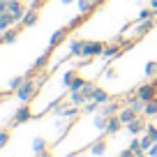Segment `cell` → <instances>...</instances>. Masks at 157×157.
<instances>
[{
  "label": "cell",
  "mask_w": 157,
  "mask_h": 157,
  "mask_svg": "<svg viewBox=\"0 0 157 157\" xmlns=\"http://www.w3.org/2000/svg\"><path fill=\"white\" fill-rule=\"evenodd\" d=\"M42 86V76L37 78V81H33V74H25V81L19 86V88L14 90V97L19 99L21 104H25V102H30V97H33V93Z\"/></svg>",
  "instance_id": "6da1fadb"
},
{
  "label": "cell",
  "mask_w": 157,
  "mask_h": 157,
  "mask_svg": "<svg viewBox=\"0 0 157 157\" xmlns=\"http://www.w3.org/2000/svg\"><path fill=\"white\" fill-rule=\"evenodd\" d=\"M104 46L102 42H83V51H81V56L83 58H95V56H102L104 53Z\"/></svg>",
  "instance_id": "7a4b0ae2"
},
{
  "label": "cell",
  "mask_w": 157,
  "mask_h": 157,
  "mask_svg": "<svg viewBox=\"0 0 157 157\" xmlns=\"http://www.w3.org/2000/svg\"><path fill=\"white\" fill-rule=\"evenodd\" d=\"M136 95L143 99V102H150V99H157V83H143L136 88Z\"/></svg>",
  "instance_id": "3957f363"
},
{
  "label": "cell",
  "mask_w": 157,
  "mask_h": 157,
  "mask_svg": "<svg viewBox=\"0 0 157 157\" xmlns=\"http://www.w3.org/2000/svg\"><path fill=\"white\" fill-rule=\"evenodd\" d=\"M65 86H67L69 90H81L83 88V78H78V74H76V69H69L67 74H65V81H63Z\"/></svg>",
  "instance_id": "277c9868"
},
{
  "label": "cell",
  "mask_w": 157,
  "mask_h": 157,
  "mask_svg": "<svg viewBox=\"0 0 157 157\" xmlns=\"http://www.w3.org/2000/svg\"><path fill=\"white\" fill-rule=\"evenodd\" d=\"M30 118H33V109L30 106H21V109H16V113H14V120H12V125H23V123H28Z\"/></svg>",
  "instance_id": "5b68a950"
},
{
  "label": "cell",
  "mask_w": 157,
  "mask_h": 157,
  "mask_svg": "<svg viewBox=\"0 0 157 157\" xmlns=\"http://www.w3.org/2000/svg\"><path fill=\"white\" fill-rule=\"evenodd\" d=\"M7 12H12V14L16 16V23H19V21L25 16V12H28V10H25V5L21 2V0H10V5H7Z\"/></svg>",
  "instance_id": "8992f818"
},
{
  "label": "cell",
  "mask_w": 157,
  "mask_h": 157,
  "mask_svg": "<svg viewBox=\"0 0 157 157\" xmlns=\"http://www.w3.org/2000/svg\"><path fill=\"white\" fill-rule=\"evenodd\" d=\"M23 28H25L23 23H21V25H16V28H7L5 33H2V44H12V42H16Z\"/></svg>",
  "instance_id": "52a82bcc"
},
{
  "label": "cell",
  "mask_w": 157,
  "mask_h": 157,
  "mask_svg": "<svg viewBox=\"0 0 157 157\" xmlns=\"http://www.w3.org/2000/svg\"><path fill=\"white\" fill-rule=\"evenodd\" d=\"M67 33H69L67 28H60V30H56V33L51 35V39H49V49H46V51L51 53V51H53L56 46H60V42H63V39L67 37Z\"/></svg>",
  "instance_id": "ba28073f"
},
{
  "label": "cell",
  "mask_w": 157,
  "mask_h": 157,
  "mask_svg": "<svg viewBox=\"0 0 157 157\" xmlns=\"http://www.w3.org/2000/svg\"><path fill=\"white\" fill-rule=\"evenodd\" d=\"M118 118H120V120H123V125H125V127H127V125L132 123V120H136V118H139V113L134 111L132 106H127V104H125V109H120V113H118Z\"/></svg>",
  "instance_id": "9c48e42d"
},
{
  "label": "cell",
  "mask_w": 157,
  "mask_h": 157,
  "mask_svg": "<svg viewBox=\"0 0 157 157\" xmlns=\"http://www.w3.org/2000/svg\"><path fill=\"white\" fill-rule=\"evenodd\" d=\"M123 127V120H120V118H118V113L116 116H109V123H106V136H111V134H118V129Z\"/></svg>",
  "instance_id": "30bf717a"
},
{
  "label": "cell",
  "mask_w": 157,
  "mask_h": 157,
  "mask_svg": "<svg viewBox=\"0 0 157 157\" xmlns=\"http://www.w3.org/2000/svg\"><path fill=\"white\" fill-rule=\"evenodd\" d=\"M37 19H39V12L35 10V7H28V12H25V16L21 19V23H23L25 28H30V25L37 23Z\"/></svg>",
  "instance_id": "8fae6325"
},
{
  "label": "cell",
  "mask_w": 157,
  "mask_h": 157,
  "mask_svg": "<svg viewBox=\"0 0 157 157\" xmlns=\"http://www.w3.org/2000/svg\"><path fill=\"white\" fill-rule=\"evenodd\" d=\"M12 23H16V16L12 12H2L0 14V33H5L7 28H12Z\"/></svg>",
  "instance_id": "7c38bea8"
},
{
  "label": "cell",
  "mask_w": 157,
  "mask_h": 157,
  "mask_svg": "<svg viewBox=\"0 0 157 157\" xmlns=\"http://www.w3.org/2000/svg\"><path fill=\"white\" fill-rule=\"evenodd\" d=\"M46 63H49V51H46V53H42L37 60H35V65L30 67V72H28V74H33V76H35L37 72H42V69L46 67Z\"/></svg>",
  "instance_id": "4fadbf2b"
},
{
  "label": "cell",
  "mask_w": 157,
  "mask_h": 157,
  "mask_svg": "<svg viewBox=\"0 0 157 157\" xmlns=\"http://www.w3.org/2000/svg\"><path fill=\"white\" fill-rule=\"evenodd\" d=\"M152 28H155V19H143V21H139V25H136V35L141 37V35L150 33Z\"/></svg>",
  "instance_id": "5bb4252c"
},
{
  "label": "cell",
  "mask_w": 157,
  "mask_h": 157,
  "mask_svg": "<svg viewBox=\"0 0 157 157\" xmlns=\"http://www.w3.org/2000/svg\"><path fill=\"white\" fill-rule=\"evenodd\" d=\"M123 53V44H106L104 46V58H116V56Z\"/></svg>",
  "instance_id": "9a60e30c"
},
{
  "label": "cell",
  "mask_w": 157,
  "mask_h": 157,
  "mask_svg": "<svg viewBox=\"0 0 157 157\" xmlns=\"http://www.w3.org/2000/svg\"><path fill=\"white\" fill-rule=\"evenodd\" d=\"M99 111H102L104 116H116V113H120V106H118L116 102H111V99H109V102H104L102 106H99Z\"/></svg>",
  "instance_id": "2e32d148"
},
{
  "label": "cell",
  "mask_w": 157,
  "mask_h": 157,
  "mask_svg": "<svg viewBox=\"0 0 157 157\" xmlns=\"http://www.w3.org/2000/svg\"><path fill=\"white\" fill-rule=\"evenodd\" d=\"M146 120L143 118H136V120H132V123L127 125V129H129V134H139V132H146Z\"/></svg>",
  "instance_id": "e0dca14e"
},
{
  "label": "cell",
  "mask_w": 157,
  "mask_h": 157,
  "mask_svg": "<svg viewBox=\"0 0 157 157\" xmlns=\"http://www.w3.org/2000/svg\"><path fill=\"white\" fill-rule=\"evenodd\" d=\"M106 152V139H99V141H95L93 146H90V155L93 157H99Z\"/></svg>",
  "instance_id": "ac0fdd59"
},
{
  "label": "cell",
  "mask_w": 157,
  "mask_h": 157,
  "mask_svg": "<svg viewBox=\"0 0 157 157\" xmlns=\"http://www.w3.org/2000/svg\"><path fill=\"white\" fill-rule=\"evenodd\" d=\"M69 102L76 104V106H83L88 99H86V95L81 93V90H69Z\"/></svg>",
  "instance_id": "d6986e66"
},
{
  "label": "cell",
  "mask_w": 157,
  "mask_h": 157,
  "mask_svg": "<svg viewBox=\"0 0 157 157\" xmlns=\"http://www.w3.org/2000/svg\"><path fill=\"white\" fill-rule=\"evenodd\" d=\"M90 99H95L97 104H104V102H109L111 97H109V93H106L104 88H95V90H93V97H90Z\"/></svg>",
  "instance_id": "ffe728a7"
},
{
  "label": "cell",
  "mask_w": 157,
  "mask_h": 157,
  "mask_svg": "<svg viewBox=\"0 0 157 157\" xmlns=\"http://www.w3.org/2000/svg\"><path fill=\"white\" fill-rule=\"evenodd\" d=\"M76 2H78V14H83V16H88L90 12L95 10V5L90 0H76Z\"/></svg>",
  "instance_id": "44dd1931"
},
{
  "label": "cell",
  "mask_w": 157,
  "mask_h": 157,
  "mask_svg": "<svg viewBox=\"0 0 157 157\" xmlns=\"http://www.w3.org/2000/svg\"><path fill=\"white\" fill-rule=\"evenodd\" d=\"M143 116H146V118H152V116H157V99H150V102H146V109H143Z\"/></svg>",
  "instance_id": "7402d4cb"
},
{
  "label": "cell",
  "mask_w": 157,
  "mask_h": 157,
  "mask_svg": "<svg viewBox=\"0 0 157 157\" xmlns=\"http://www.w3.org/2000/svg\"><path fill=\"white\" fill-rule=\"evenodd\" d=\"M33 150L37 152V155H42V152L46 150V141H44V139H42V136H37V139H35V141H33Z\"/></svg>",
  "instance_id": "603a6c76"
},
{
  "label": "cell",
  "mask_w": 157,
  "mask_h": 157,
  "mask_svg": "<svg viewBox=\"0 0 157 157\" xmlns=\"http://www.w3.org/2000/svg\"><path fill=\"white\" fill-rule=\"evenodd\" d=\"M95 88H97V86H95L93 81H86V83H83V88H81V93L86 95V99H90V97H93V90H95Z\"/></svg>",
  "instance_id": "cb8c5ba5"
},
{
  "label": "cell",
  "mask_w": 157,
  "mask_h": 157,
  "mask_svg": "<svg viewBox=\"0 0 157 157\" xmlns=\"http://www.w3.org/2000/svg\"><path fill=\"white\" fill-rule=\"evenodd\" d=\"M69 116H74V118L78 116V106H76V104H72V106L63 109V113H60V118H69Z\"/></svg>",
  "instance_id": "d4e9b609"
},
{
  "label": "cell",
  "mask_w": 157,
  "mask_h": 157,
  "mask_svg": "<svg viewBox=\"0 0 157 157\" xmlns=\"http://www.w3.org/2000/svg\"><path fill=\"white\" fill-rule=\"evenodd\" d=\"M81 51H83V42H72L69 44V53L72 56H81Z\"/></svg>",
  "instance_id": "484cf974"
},
{
  "label": "cell",
  "mask_w": 157,
  "mask_h": 157,
  "mask_svg": "<svg viewBox=\"0 0 157 157\" xmlns=\"http://www.w3.org/2000/svg\"><path fill=\"white\" fill-rule=\"evenodd\" d=\"M155 74H157V63H146V76L155 78Z\"/></svg>",
  "instance_id": "4316f807"
},
{
  "label": "cell",
  "mask_w": 157,
  "mask_h": 157,
  "mask_svg": "<svg viewBox=\"0 0 157 157\" xmlns=\"http://www.w3.org/2000/svg\"><path fill=\"white\" fill-rule=\"evenodd\" d=\"M23 81H25V76H14V78H12V83H10V90H7V93H14V90L19 88L21 83H23Z\"/></svg>",
  "instance_id": "83f0119b"
},
{
  "label": "cell",
  "mask_w": 157,
  "mask_h": 157,
  "mask_svg": "<svg viewBox=\"0 0 157 157\" xmlns=\"http://www.w3.org/2000/svg\"><path fill=\"white\" fill-rule=\"evenodd\" d=\"M143 19H155V10H152V7L141 10V12H139V21H143Z\"/></svg>",
  "instance_id": "f1b7e54d"
},
{
  "label": "cell",
  "mask_w": 157,
  "mask_h": 157,
  "mask_svg": "<svg viewBox=\"0 0 157 157\" xmlns=\"http://www.w3.org/2000/svg\"><path fill=\"white\" fill-rule=\"evenodd\" d=\"M99 106H102V104H97V102H95V99H93V102H90V99H88V102L83 104V111H88V113H95V111H97Z\"/></svg>",
  "instance_id": "f546056e"
},
{
  "label": "cell",
  "mask_w": 157,
  "mask_h": 157,
  "mask_svg": "<svg viewBox=\"0 0 157 157\" xmlns=\"http://www.w3.org/2000/svg\"><path fill=\"white\" fill-rule=\"evenodd\" d=\"M152 143H155V141H152V139L150 136H148V134H143V136H141V146H143V150H150V146H152Z\"/></svg>",
  "instance_id": "4dcf8cb0"
},
{
  "label": "cell",
  "mask_w": 157,
  "mask_h": 157,
  "mask_svg": "<svg viewBox=\"0 0 157 157\" xmlns=\"http://www.w3.org/2000/svg\"><path fill=\"white\" fill-rule=\"evenodd\" d=\"M146 134L152 139V141H157V127H155V125H150V123H148V125H146Z\"/></svg>",
  "instance_id": "1f68e13d"
},
{
  "label": "cell",
  "mask_w": 157,
  "mask_h": 157,
  "mask_svg": "<svg viewBox=\"0 0 157 157\" xmlns=\"http://www.w3.org/2000/svg\"><path fill=\"white\" fill-rule=\"evenodd\" d=\"M81 21H83V14H78L76 19H72L69 21V25H67V30H74V28H78V23H81Z\"/></svg>",
  "instance_id": "d6a6232c"
},
{
  "label": "cell",
  "mask_w": 157,
  "mask_h": 157,
  "mask_svg": "<svg viewBox=\"0 0 157 157\" xmlns=\"http://www.w3.org/2000/svg\"><path fill=\"white\" fill-rule=\"evenodd\" d=\"M7 141H10V134H7V132H2V134H0V146L5 148V146H7Z\"/></svg>",
  "instance_id": "836d02e7"
},
{
  "label": "cell",
  "mask_w": 157,
  "mask_h": 157,
  "mask_svg": "<svg viewBox=\"0 0 157 157\" xmlns=\"http://www.w3.org/2000/svg\"><path fill=\"white\" fill-rule=\"evenodd\" d=\"M148 157H157V141L150 146V150H148Z\"/></svg>",
  "instance_id": "e575fe53"
},
{
  "label": "cell",
  "mask_w": 157,
  "mask_h": 157,
  "mask_svg": "<svg viewBox=\"0 0 157 157\" xmlns=\"http://www.w3.org/2000/svg\"><path fill=\"white\" fill-rule=\"evenodd\" d=\"M120 157H136V152H134V150H129V148H127V150H125Z\"/></svg>",
  "instance_id": "d590c367"
},
{
  "label": "cell",
  "mask_w": 157,
  "mask_h": 157,
  "mask_svg": "<svg viewBox=\"0 0 157 157\" xmlns=\"http://www.w3.org/2000/svg\"><path fill=\"white\" fill-rule=\"evenodd\" d=\"M106 76H109V78H116L118 72H116V69H106Z\"/></svg>",
  "instance_id": "8d00e7d4"
},
{
  "label": "cell",
  "mask_w": 157,
  "mask_h": 157,
  "mask_svg": "<svg viewBox=\"0 0 157 157\" xmlns=\"http://www.w3.org/2000/svg\"><path fill=\"white\" fill-rule=\"evenodd\" d=\"M148 5H150L152 10H155V14H157V0H150V2H148Z\"/></svg>",
  "instance_id": "74e56055"
},
{
  "label": "cell",
  "mask_w": 157,
  "mask_h": 157,
  "mask_svg": "<svg viewBox=\"0 0 157 157\" xmlns=\"http://www.w3.org/2000/svg\"><path fill=\"white\" fill-rule=\"evenodd\" d=\"M37 157H53V155H51L49 150H44V152H42V155H37Z\"/></svg>",
  "instance_id": "f35d334b"
},
{
  "label": "cell",
  "mask_w": 157,
  "mask_h": 157,
  "mask_svg": "<svg viewBox=\"0 0 157 157\" xmlns=\"http://www.w3.org/2000/svg\"><path fill=\"white\" fill-rule=\"evenodd\" d=\"M90 2H93V5H95V7H97V5H102L104 0H90Z\"/></svg>",
  "instance_id": "ab89813d"
},
{
  "label": "cell",
  "mask_w": 157,
  "mask_h": 157,
  "mask_svg": "<svg viewBox=\"0 0 157 157\" xmlns=\"http://www.w3.org/2000/svg\"><path fill=\"white\" fill-rule=\"evenodd\" d=\"M72 2H74V0H63V5H72Z\"/></svg>",
  "instance_id": "60d3db41"
},
{
  "label": "cell",
  "mask_w": 157,
  "mask_h": 157,
  "mask_svg": "<svg viewBox=\"0 0 157 157\" xmlns=\"http://www.w3.org/2000/svg\"><path fill=\"white\" fill-rule=\"evenodd\" d=\"M155 83H157V74H155Z\"/></svg>",
  "instance_id": "b9f144b4"
}]
</instances>
